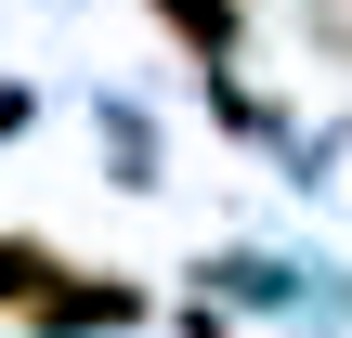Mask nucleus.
Returning a JSON list of instances; mask_svg holds the SVG:
<instances>
[{
    "mask_svg": "<svg viewBox=\"0 0 352 338\" xmlns=\"http://www.w3.org/2000/svg\"><path fill=\"white\" fill-rule=\"evenodd\" d=\"M131 313H144L131 287H52V300H39V326H52V338H78V326H131Z\"/></svg>",
    "mask_w": 352,
    "mask_h": 338,
    "instance_id": "1",
    "label": "nucleus"
},
{
    "mask_svg": "<svg viewBox=\"0 0 352 338\" xmlns=\"http://www.w3.org/2000/svg\"><path fill=\"white\" fill-rule=\"evenodd\" d=\"M0 300H52V248H39V234L0 248Z\"/></svg>",
    "mask_w": 352,
    "mask_h": 338,
    "instance_id": "2",
    "label": "nucleus"
},
{
    "mask_svg": "<svg viewBox=\"0 0 352 338\" xmlns=\"http://www.w3.org/2000/svg\"><path fill=\"white\" fill-rule=\"evenodd\" d=\"M157 13H170V26H183V39H209V52H222V39H235V0H157Z\"/></svg>",
    "mask_w": 352,
    "mask_h": 338,
    "instance_id": "3",
    "label": "nucleus"
}]
</instances>
